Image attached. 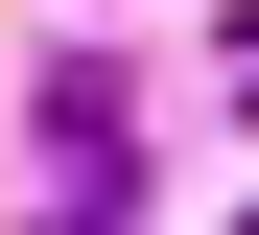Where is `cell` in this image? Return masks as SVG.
<instances>
[{
    "label": "cell",
    "instance_id": "6da1fadb",
    "mask_svg": "<svg viewBox=\"0 0 259 235\" xmlns=\"http://www.w3.org/2000/svg\"><path fill=\"white\" fill-rule=\"evenodd\" d=\"M48 235H118V71L48 94Z\"/></svg>",
    "mask_w": 259,
    "mask_h": 235
},
{
    "label": "cell",
    "instance_id": "7a4b0ae2",
    "mask_svg": "<svg viewBox=\"0 0 259 235\" xmlns=\"http://www.w3.org/2000/svg\"><path fill=\"white\" fill-rule=\"evenodd\" d=\"M236 235H259V212H236Z\"/></svg>",
    "mask_w": 259,
    "mask_h": 235
}]
</instances>
